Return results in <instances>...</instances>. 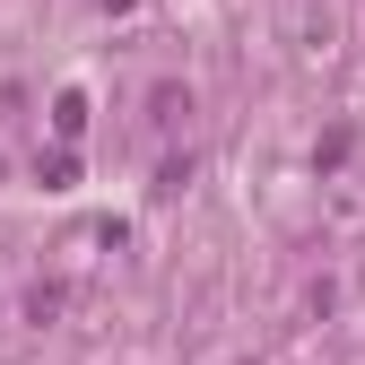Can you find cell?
<instances>
[{
  "mask_svg": "<svg viewBox=\"0 0 365 365\" xmlns=\"http://www.w3.org/2000/svg\"><path fill=\"white\" fill-rule=\"evenodd\" d=\"M61 304H70L61 287H35V296H26V322H53V313H61Z\"/></svg>",
  "mask_w": 365,
  "mask_h": 365,
  "instance_id": "277c9868",
  "label": "cell"
},
{
  "mask_svg": "<svg viewBox=\"0 0 365 365\" xmlns=\"http://www.w3.org/2000/svg\"><path fill=\"white\" fill-rule=\"evenodd\" d=\"M35 182H43V192H70V182H78V157H70V140H61L53 157L35 165Z\"/></svg>",
  "mask_w": 365,
  "mask_h": 365,
  "instance_id": "6da1fadb",
  "label": "cell"
},
{
  "mask_svg": "<svg viewBox=\"0 0 365 365\" xmlns=\"http://www.w3.org/2000/svg\"><path fill=\"white\" fill-rule=\"evenodd\" d=\"M53 130H61V140H78V130H87V96H78V87H70V96H53Z\"/></svg>",
  "mask_w": 365,
  "mask_h": 365,
  "instance_id": "3957f363",
  "label": "cell"
},
{
  "mask_svg": "<svg viewBox=\"0 0 365 365\" xmlns=\"http://www.w3.org/2000/svg\"><path fill=\"white\" fill-rule=\"evenodd\" d=\"M182 113H192V96H182V87H157V96H148V122H157V130H174Z\"/></svg>",
  "mask_w": 365,
  "mask_h": 365,
  "instance_id": "7a4b0ae2",
  "label": "cell"
}]
</instances>
